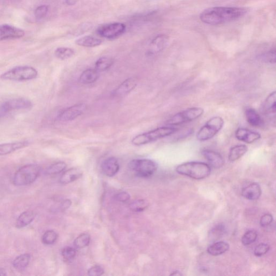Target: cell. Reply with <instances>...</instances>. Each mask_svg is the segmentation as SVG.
<instances>
[{"instance_id": "obj_33", "label": "cell", "mask_w": 276, "mask_h": 276, "mask_svg": "<svg viewBox=\"0 0 276 276\" xmlns=\"http://www.w3.org/2000/svg\"><path fill=\"white\" fill-rule=\"evenodd\" d=\"M91 237L88 234L83 233L77 237L74 241V246L78 249L85 248L90 244Z\"/></svg>"}, {"instance_id": "obj_24", "label": "cell", "mask_w": 276, "mask_h": 276, "mask_svg": "<svg viewBox=\"0 0 276 276\" xmlns=\"http://www.w3.org/2000/svg\"><path fill=\"white\" fill-rule=\"evenodd\" d=\"M248 151V147L245 145H237L234 146L230 150L228 159L230 161L234 162L242 158Z\"/></svg>"}, {"instance_id": "obj_46", "label": "cell", "mask_w": 276, "mask_h": 276, "mask_svg": "<svg viewBox=\"0 0 276 276\" xmlns=\"http://www.w3.org/2000/svg\"><path fill=\"white\" fill-rule=\"evenodd\" d=\"M181 275H182V274L180 272H178V271H176V272H174L171 274V276H181Z\"/></svg>"}, {"instance_id": "obj_7", "label": "cell", "mask_w": 276, "mask_h": 276, "mask_svg": "<svg viewBox=\"0 0 276 276\" xmlns=\"http://www.w3.org/2000/svg\"><path fill=\"white\" fill-rule=\"evenodd\" d=\"M204 110L200 107H193L183 110L173 116L166 122L171 126L180 125L195 120L203 115Z\"/></svg>"}, {"instance_id": "obj_41", "label": "cell", "mask_w": 276, "mask_h": 276, "mask_svg": "<svg viewBox=\"0 0 276 276\" xmlns=\"http://www.w3.org/2000/svg\"><path fill=\"white\" fill-rule=\"evenodd\" d=\"M104 273L103 268L99 265L94 266L88 270V275L90 276H100L103 275Z\"/></svg>"}, {"instance_id": "obj_30", "label": "cell", "mask_w": 276, "mask_h": 276, "mask_svg": "<svg viewBox=\"0 0 276 276\" xmlns=\"http://www.w3.org/2000/svg\"><path fill=\"white\" fill-rule=\"evenodd\" d=\"M74 54L75 51L74 49L66 47L58 48L55 52L56 57L62 60L72 58Z\"/></svg>"}, {"instance_id": "obj_42", "label": "cell", "mask_w": 276, "mask_h": 276, "mask_svg": "<svg viewBox=\"0 0 276 276\" xmlns=\"http://www.w3.org/2000/svg\"><path fill=\"white\" fill-rule=\"evenodd\" d=\"M115 199L116 201L120 202H126L130 200V196L129 193L122 192L117 194L115 196Z\"/></svg>"}, {"instance_id": "obj_32", "label": "cell", "mask_w": 276, "mask_h": 276, "mask_svg": "<svg viewBox=\"0 0 276 276\" xmlns=\"http://www.w3.org/2000/svg\"><path fill=\"white\" fill-rule=\"evenodd\" d=\"M149 206V202L144 199L133 201L130 204V210L135 212H141L145 210Z\"/></svg>"}, {"instance_id": "obj_8", "label": "cell", "mask_w": 276, "mask_h": 276, "mask_svg": "<svg viewBox=\"0 0 276 276\" xmlns=\"http://www.w3.org/2000/svg\"><path fill=\"white\" fill-rule=\"evenodd\" d=\"M130 170L134 171L137 176L147 178L151 177L157 171L158 165L154 161L147 159H135L129 163Z\"/></svg>"}, {"instance_id": "obj_3", "label": "cell", "mask_w": 276, "mask_h": 276, "mask_svg": "<svg viewBox=\"0 0 276 276\" xmlns=\"http://www.w3.org/2000/svg\"><path fill=\"white\" fill-rule=\"evenodd\" d=\"M177 131V128L171 126L158 127L155 130L136 136L133 138L132 143L138 146L146 145L170 136L175 134Z\"/></svg>"}, {"instance_id": "obj_38", "label": "cell", "mask_w": 276, "mask_h": 276, "mask_svg": "<svg viewBox=\"0 0 276 276\" xmlns=\"http://www.w3.org/2000/svg\"><path fill=\"white\" fill-rule=\"evenodd\" d=\"M270 250V245L268 244L260 243L255 248L254 255L257 257H261L267 254Z\"/></svg>"}, {"instance_id": "obj_18", "label": "cell", "mask_w": 276, "mask_h": 276, "mask_svg": "<svg viewBox=\"0 0 276 276\" xmlns=\"http://www.w3.org/2000/svg\"><path fill=\"white\" fill-rule=\"evenodd\" d=\"M137 80L134 78H131L125 80L120 84L114 92L116 97L124 96L131 93L137 86Z\"/></svg>"}, {"instance_id": "obj_4", "label": "cell", "mask_w": 276, "mask_h": 276, "mask_svg": "<svg viewBox=\"0 0 276 276\" xmlns=\"http://www.w3.org/2000/svg\"><path fill=\"white\" fill-rule=\"evenodd\" d=\"M40 172L41 168L38 165L28 164L23 166L15 173L13 183L17 186L30 185L37 180Z\"/></svg>"}, {"instance_id": "obj_35", "label": "cell", "mask_w": 276, "mask_h": 276, "mask_svg": "<svg viewBox=\"0 0 276 276\" xmlns=\"http://www.w3.org/2000/svg\"><path fill=\"white\" fill-rule=\"evenodd\" d=\"M58 238V234L50 230L45 232L43 235L42 241L45 245H52L57 241Z\"/></svg>"}, {"instance_id": "obj_31", "label": "cell", "mask_w": 276, "mask_h": 276, "mask_svg": "<svg viewBox=\"0 0 276 276\" xmlns=\"http://www.w3.org/2000/svg\"><path fill=\"white\" fill-rule=\"evenodd\" d=\"M66 167V163L63 161H59L53 163L46 170V175L48 176L57 175L58 174L63 172Z\"/></svg>"}, {"instance_id": "obj_29", "label": "cell", "mask_w": 276, "mask_h": 276, "mask_svg": "<svg viewBox=\"0 0 276 276\" xmlns=\"http://www.w3.org/2000/svg\"><path fill=\"white\" fill-rule=\"evenodd\" d=\"M114 64V59L110 57H102L97 60L95 63V69L99 72H104L109 69Z\"/></svg>"}, {"instance_id": "obj_2", "label": "cell", "mask_w": 276, "mask_h": 276, "mask_svg": "<svg viewBox=\"0 0 276 276\" xmlns=\"http://www.w3.org/2000/svg\"><path fill=\"white\" fill-rule=\"evenodd\" d=\"M176 171L179 175L196 180H202L210 176L211 167L206 163L191 161L182 163L177 166Z\"/></svg>"}, {"instance_id": "obj_27", "label": "cell", "mask_w": 276, "mask_h": 276, "mask_svg": "<svg viewBox=\"0 0 276 276\" xmlns=\"http://www.w3.org/2000/svg\"><path fill=\"white\" fill-rule=\"evenodd\" d=\"M35 214L32 211H25L22 213L16 222V227L18 228H22L28 226L31 223L35 218Z\"/></svg>"}, {"instance_id": "obj_22", "label": "cell", "mask_w": 276, "mask_h": 276, "mask_svg": "<svg viewBox=\"0 0 276 276\" xmlns=\"http://www.w3.org/2000/svg\"><path fill=\"white\" fill-rule=\"evenodd\" d=\"M245 117L248 123L255 127H260L264 125V120L258 112L253 109L249 108L245 110Z\"/></svg>"}, {"instance_id": "obj_10", "label": "cell", "mask_w": 276, "mask_h": 276, "mask_svg": "<svg viewBox=\"0 0 276 276\" xmlns=\"http://www.w3.org/2000/svg\"><path fill=\"white\" fill-rule=\"evenodd\" d=\"M126 30V25L121 23H114L102 25L97 29V33L100 37L107 39H115L123 34Z\"/></svg>"}, {"instance_id": "obj_40", "label": "cell", "mask_w": 276, "mask_h": 276, "mask_svg": "<svg viewBox=\"0 0 276 276\" xmlns=\"http://www.w3.org/2000/svg\"><path fill=\"white\" fill-rule=\"evenodd\" d=\"M273 220L274 218L272 215L269 214H265L261 218H260V226L262 227H268L270 224L272 223Z\"/></svg>"}, {"instance_id": "obj_1", "label": "cell", "mask_w": 276, "mask_h": 276, "mask_svg": "<svg viewBox=\"0 0 276 276\" xmlns=\"http://www.w3.org/2000/svg\"><path fill=\"white\" fill-rule=\"evenodd\" d=\"M244 8L215 7L208 8L201 14V21L213 25L227 23L242 18L247 13Z\"/></svg>"}, {"instance_id": "obj_21", "label": "cell", "mask_w": 276, "mask_h": 276, "mask_svg": "<svg viewBox=\"0 0 276 276\" xmlns=\"http://www.w3.org/2000/svg\"><path fill=\"white\" fill-rule=\"evenodd\" d=\"M99 71L95 69H86L80 75L79 82L84 85L93 84L99 79Z\"/></svg>"}, {"instance_id": "obj_16", "label": "cell", "mask_w": 276, "mask_h": 276, "mask_svg": "<svg viewBox=\"0 0 276 276\" xmlns=\"http://www.w3.org/2000/svg\"><path fill=\"white\" fill-rule=\"evenodd\" d=\"M202 154L209 164L214 168L218 169L224 164L223 158L217 152L211 150H204L202 152Z\"/></svg>"}, {"instance_id": "obj_26", "label": "cell", "mask_w": 276, "mask_h": 276, "mask_svg": "<svg viewBox=\"0 0 276 276\" xmlns=\"http://www.w3.org/2000/svg\"><path fill=\"white\" fill-rule=\"evenodd\" d=\"M75 43L81 47L93 48L100 45L102 41L101 39L92 37V36H85V37L76 40Z\"/></svg>"}, {"instance_id": "obj_11", "label": "cell", "mask_w": 276, "mask_h": 276, "mask_svg": "<svg viewBox=\"0 0 276 276\" xmlns=\"http://www.w3.org/2000/svg\"><path fill=\"white\" fill-rule=\"evenodd\" d=\"M86 109L87 106L84 103L71 106L60 111L58 116V119L63 122L74 120L82 115Z\"/></svg>"}, {"instance_id": "obj_44", "label": "cell", "mask_w": 276, "mask_h": 276, "mask_svg": "<svg viewBox=\"0 0 276 276\" xmlns=\"http://www.w3.org/2000/svg\"><path fill=\"white\" fill-rule=\"evenodd\" d=\"M65 1L66 4L71 6V5H74L76 4L77 1H78V0H66Z\"/></svg>"}, {"instance_id": "obj_13", "label": "cell", "mask_w": 276, "mask_h": 276, "mask_svg": "<svg viewBox=\"0 0 276 276\" xmlns=\"http://www.w3.org/2000/svg\"><path fill=\"white\" fill-rule=\"evenodd\" d=\"M169 38L165 34L158 35L152 40L147 54L149 56H154L159 54L165 48Z\"/></svg>"}, {"instance_id": "obj_39", "label": "cell", "mask_w": 276, "mask_h": 276, "mask_svg": "<svg viewBox=\"0 0 276 276\" xmlns=\"http://www.w3.org/2000/svg\"><path fill=\"white\" fill-rule=\"evenodd\" d=\"M48 12V7L47 6H40L36 9L35 16L38 19H42L47 15Z\"/></svg>"}, {"instance_id": "obj_34", "label": "cell", "mask_w": 276, "mask_h": 276, "mask_svg": "<svg viewBox=\"0 0 276 276\" xmlns=\"http://www.w3.org/2000/svg\"><path fill=\"white\" fill-rule=\"evenodd\" d=\"M258 234L256 232L252 230L245 233L242 237L241 241L245 246L254 243L257 238Z\"/></svg>"}, {"instance_id": "obj_36", "label": "cell", "mask_w": 276, "mask_h": 276, "mask_svg": "<svg viewBox=\"0 0 276 276\" xmlns=\"http://www.w3.org/2000/svg\"><path fill=\"white\" fill-rule=\"evenodd\" d=\"M76 252L74 248L67 247L64 248L62 251L63 258L66 262L71 261L76 257Z\"/></svg>"}, {"instance_id": "obj_25", "label": "cell", "mask_w": 276, "mask_h": 276, "mask_svg": "<svg viewBox=\"0 0 276 276\" xmlns=\"http://www.w3.org/2000/svg\"><path fill=\"white\" fill-rule=\"evenodd\" d=\"M230 246L229 244L224 241L214 243L209 246L207 249V252L211 255L217 256L228 251Z\"/></svg>"}, {"instance_id": "obj_17", "label": "cell", "mask_w": 276, "mask_h": 276, "mask_svg": "<svg viewBox=\"0 0 276 276\" xmlns=\"http://www.w3.org/2000/svg\"><path fill=\"white\" fill-rule=\"evenodd\" d=\"M30 143L28 141L4 143L0 144V156H6L19 150L28 146Z\"/></svg>"}, {"instance_id": "obj_23", "label": "cell", "mask_w": 276, "mask_h": 276, "mask_svg": "<svg viewBox=\"0 0 276 276\" xmlns=\"http://www.w3.org/2000/svg\"><path fill=\"white\" fill-rule=\"evenodd\" d=\"M262 112L264 115H275L276 111V92L273 91L265 99L262 106Z\"/></svg>"}, {"instance_id": "obj_9", "label": "cell", "mask_w": 276, "mask_h": 276, "mask_svg": "<svg viewBox=\"0 0 276 276\" xmlns=\"http://www.w3.org/2000/svg\"><path fill=\"white\" fill-rule=\"evenodd\" d=\"M33 106L32 101L24 98H17L9 99L0 104V118L7 115L15 110H27Z\"/></svg>"}, {"instance_id": "obj_14", "label": "cell", "mask_w": 276, "mask_h": 276, "mask_svg": "<svg viewBox=\"0 0 276 276\" xmlns=\"http://www.w3.org/2000/svg\"><path fill=\"white\" fill-rule=\"evenodd\" d=\"M235 137L237 140L249 144H253L261 138V135L259 133L244 128H238L235 132Z\"/></svg>"}, {"instance_id": "obj_20", "label": "cell", "mask_w": 276, "mask_h": 276, "mask_svg": "<svg viewBox=\"0 0 276 276\" xmlns=\"http://www.w3.org/2000/svg\"><path fill=\"white\" fill-rule=\"evenodd\" d=\"M82 175V171L79 168H70L69 170L63 173L60 178L59 182L62 185H67V184L79 179Z\"/></svg>"}, {"instance_id": "obj_43", "label": "cell", "mask_w": 276, "mask_h": 276, "mask_svg": "<svg viewBox=\"0 0 276 276\" xmlns=\"http://www.w3.org/2000/svg\"><path fill=\"white\" fill-rule=\"evenodd\" d=\"M225 232V228L222 225H218L217 227L213 228L212 234L213 235L216 234V237H221Z\"/></svg>"}, {"instance_id": "obj_5", "label": "cell", "mask_w": 276, "mask_h": 276, "mask_svg": "<svg viewBox=\"0 0 276 276\" xmlns=\"http://www.w3.org/2000/svg\"><path fill=\"white\" fill-rule=\"evenodd\" d=\"M38 75V70L32 66H19L3 73L0 78L6 80L22 81L34 79Z\"/></svg>"}, {"instance_id": "obj_6", "label": "cell", "mask_w": 276, "mask_h": 276, "mask_svg": "<svg viewBox=\"0 0 276 276\" xmlns=\"http://www.w3.org/2000/svg\"><path fill=\"white\" fill-rule=\"evenodd\" d=\"M224 124L222 117H212L199 130L197 135V139L200 141H206L212 139L222 129Z\"/></svg>"}, {"instance_id": "obj_19", "label": "cell", "mask_w": 276, "mask_h": 276, "mask_svg": "<svg viewBox=\"0 0 276 276\" xmlns=\"http://www.w3.org/2000/svg\"><path fill=\"white\" fill-rule=\"evenodd\" d=\"M242 196L249 200H256L262 195V189L257 183H252L244 187L242 191Z\"/></svg>"}, {"instance_id": "obj_28", "label": "cell", "mask_w": 276, "mask_h": 276, "mask_svg": "<svg viewBox=\"0 0 276 276\" xmlns=\"http://www.w3.org/2000/svg\"><path fill=\"white\" fill-rule=\"evenodd\" d=\"M31 259V255L24 254L19 256L13 262V267L18 270H23L26 268Z\"/></svg>"}, {"instance_id": "obj_37", "label": "cell", "mask_w": 276, "mask_h": 276, "mask_svg": "<svg viewBox=\"0 0 276 276\" xmlns=\"http://www.w3.org/2000/svg\"><path fill=\"white\" fill-rule=\"evenodd\" d=\"M276 50L275 49L271 50L260 56V59L264 62L270 64H275L276 63Z\"/></svg>"}, {"instance_id": "obj_45", "label": "cell", "mask_w": 276, "mask_h": 276, "mask_svg": "<svg viewBox=\"0 0 276 276\" xmlns=\"http://www.w3.org/2000/svg\"><path fill=\"white\" fill-rule=\"evenodd\" d=\"M6 272L3 269H0V276H6Z\"/></svg>"}, {"instance_id": "obj_12", "label": "cell", "mask_w": 276, "mask_h": 276, "mask_svg": "<svg viewBox=\"0 0 276 276\" xmlns=\"http://www.w3.org/2000/svg\"><path fill=\"white\" fill-rule=\"evenodd\" d=\"M23 30L9 24L0 25V40L16 39L22 38Z\"/></svg>"}, {"instance_id": "obj_15", "label": "cell", "mask_w": 276, "mask_h": 276, "mask_svg": "<svg viewBox=\"0 0 276 276\" xmlns=\"http://www.w3.org/2000/svg\"><path fill=\"white\" fill-rule=\"evenodd\" d=\"M101 171L107 177H112L117 175L119 171L118 161L115 157H110L102 163Z\"/></svg>"}]
</instances>
